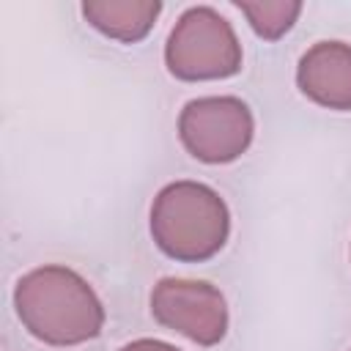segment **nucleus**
Listing matches in <instances>:
<instances>
[{
    "instance_id": "nucleus-8",
    "label": "nucleus",
    "mask_w": 351,
    "mask_h": 351,
    "mask_svg": "<svg viewBox=\"0 0 351 351\" xmlns=\"http://www.w3.org/2000/svg\"><path fill=\"white\" fill-rule=\"evenodd\" d=\"M252 33L263 41H280L302 16V3L296 0H255V3H236Z\"/></svg>"
},
{
    "instance_id": "nucleus-4",
    "label": "nucleus",
    "mask_w": 351,
    "mask_h": 351,
    "mask_svg": "<svg viewBox=\"0 0 351 351\" xmlns=\"http://www.w3.org/2000/svg\"><path fill=\"white\" fill-rule=\"evenodd\" d=\"M255 137V115L239 96H197L178 112V140L203 165H230L247 154Z\"/></svg>"
},
{
    "instance_id": "nucleus-2",
    "label": "nucleus",
    "mask_w": 351,
    "mask_h": 351,
    "mask_svg": "<svg viewBox=\"0 0 351 351\" xmlns=\"http://www.w3.org/2000/svg\"><path fill=\"white\" fill-rule=\"evenodd\" d=\"M148 230L159 252L170 261L203 263L225 250L230 239V208L208 184L170 181L151 203Z\"/></svg>"
},
{
    "instance_id": "nucleus-5",
    "label": "nucleus",
    "mask_w": 351,
    "mask_h": 351,
    "mask_svg": "<svg viewBox=\"0 0 351 351\" xmlns=\"http://www.w3.org/2000/svg\"><path fill=\"white\" fill-rule=\"evenodd\" d=\"M148 304L159 326L203 348L219 346L230 326L225 293L206 280L162 277L151 288Z\"/></svg>"
},
{
    "instance_id": "nucleus-7",
    "label": "nucleus",
    "mask_w": 351,
    "mask_h": 351,
    "mask_svg": "<svg viewBox=\"0 0 351 351\" xmlns=\"http://www.w3.org/2000/svg\"><path fill=\"white\" fill-rule=\"evenodd\" d=\"M80 11H82V19L104 38H112L118 44H137L154 30L162 14V3L156 0H88L82 3Z\"/></svg>"
},
{
    "instance_id": "nucleus-6",
    "label": "nucleus",
    "mask_w": 351,
    "mask_h": 351,
    "mask_svg": "<svg viewBox=\"0 0 351 351\" xmlns=\"http://www.w3.org/2000/svg\"><path fill=\"white\" fill-rule=\"evenodd\" d=\"M296 88L324 110L351 112V44L315 41L296 63Z\"/></svg>"
},
{
    "instance_id": "nucleus-10",
    "label": "nucleus",
    "mask_w": 351,
    "mask_h": 351,
    "mask_svg": "<svg viewBox=\"0 0 351 351\" xmlns=\"http://www.w3.org/2000/svg\"><path fill=\"white\" fill-rule=\"evenodd\" d=\"M348 351H351V348H348Z\"/></svg>"
},
{
    "instance_id": "nucleus-3",
    "label": "nucleus",
    "mask_w": 351,
    "mask_h": 351,
    "mask_svg": "<svg viewBox=\"0 0 351 351\" xmlns=\"http://www.w3.org/2000/svg\"><path fill=\"white\" fill-rule=\"evenodd\" d=\"M165 66L181 82L230 80L244 66V49L217 8L192 5L176 19L165 41Z\"/></svg>"
},
{
    "instance_id": "nucleus-9",
    "label": "nucleus",
    "mask_w": 351,
    "mask_h": 351,
    "mask_svg": "<svg viewBox=\"0 0 351 351\" xmlns=\"http://www.w3.org/2000/svg\"><path fill=\"white\" fill-rule=\"evenodd\" d=\"M118 351H181V348H176L173 343L156 340V337H137V340L123 343Z\"/></svg>"
},
{
    "instance_id": "nucleus-1",
    "label": "nucleus",
    "mask_w": 351,
    "mask_h": 351,
    "mask_svg": "<svg viewBox=\"0 0 351 351\" xmlns=\"http://www.w3.org/2000/svg\"><path fill=\"white\" fill-rule=\"evenodd\" d=\"M14 310L25 332L52 348L90 343L107 321L93 285L63 263H44L25 271L14 285Z\"/></svg>"
}]
</instances>
